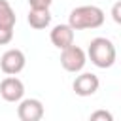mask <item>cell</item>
Wrapping results in <instances>:
<instances>
[{
	"label": "cell",
	"instance_id": "cell-1",
	"mask_svg": "<svg viewBox=\"0 0 121 121\" xmlns=\"http://www.w3.org/2000/svg\"><path fill=\"white\" fill-rule=\"evenodd\" d=\"M104 23V11L98 6H78L68 15V25L74 30L98 28Z\"/></svg>",
	"mask_w": 121,
	"mask_h": 121
},
{
	"label": "cell",
	"instance_id": "cell-2",
	"mask_svg": "<svg viewBox=\"0 0 121 121\" xmlns=\"http://www.w3.org/2000/svg\"><path fill=\"white\" fill-rule=\"evenodd\" d=\"M87 57L91 59V62L96 68H110V66H113V62L117 59V51H115V45L112 40L98 36V38L91 40V43L87 47Z\"/></svg>",
	"mask_w": 121,
	"mask_h": 121
},
{
	"label": "cell",
	"instance_id": "cell-3",
	"mask_svg": "<svg viewBox=\"0 0 121 121\" xmlns=\"http://www.w3.org/2000/svg\"><path fill=\"white\" fill-rule=\"evenodd\" d=\"M87 62V53L79 47V45H68L64 49H60V66L66 70V72H72V74H78L83 70Z\"/></svg>",
	"mask_w": 121,
	"mask_h": 121
},
{
	"label": "cell",
	"instance_id": "cell-4",
	"mask_svg": "<svg viewBox=\"0 0 121 121\" xmlns=\"http://www.w3.org/2000/svg\"><path fill=\"white\" fill-rule=\"evenodd\" d=\"M26 64V57L21 49H8L0 57V70L6 76H17Z\"/></svg>",
	"mask_w": 121,
	"mask_h": 121
},
{
	"label": "cell",
	"instance_id": "cell-5",
	"mask_svg": "<svg viewBox=\"0 0 121 121\" xmlns=\"http://www.w3.org/2000/svg\"><path fill=\"white\" fill-rule=\"evenodd\" d=\"M17 117L21 121H40L43 117V104L38 98H21L17 106Z\"/></svg>",
	"mask_w": 121,
	"mask_h": 121
},
{
	"label": "cell",
	"instance_id": "cell-6",
	"mask_svg": "<svg viewBox=\"0 0 121 121\" xmlns=\"http://www.w3.org/2000/svg\"><path fill=\"white\" fill-rule=\"evenodd\" d=\"M0 96L6 102H19L25 96V85L19 78L8 76L0 81Z\"/></svg>",
	"mask_w": 121,
	"mask_h": 121
},
{
	"label": "cell",
	"instance_id": "cell-7",
	"mask_svg": "<svg viewBox=\"0 0 121 121\" xmlns=\"http://www.w3.org/2000/svg\"><path fill=\"white\" fill-rule=\"evenodd\" d=\"M98 87H100V79H98V76H95L91 72H83V74L76 76V79L72 83V89L78 96H91L98 91Z\"/></svg>",
	"mask_w": 121,
	"mask_h": 121
},
{
	"label": "cell",
	"instance_id": "cell-8",
	"mask_svg": "<svg viewBox=\"0 0 121 121\" xmlns=\"http://www.w3.org/2000/svg\"><path fill=\"white\" fill-rule=\"evenodd\" d=\"M49 40L57 49H64V47L74 43V28L68 23L55 25L51 28V32H49Z\"/></svg>",
	"mask_w": 121,
	"mask_h": 121
},
{
	"label": "cell",
	"instance_id": "cell-9",
	"mask_svg": "<svg viewBox=\"0 0 121 121\" xmlns=\"http://www.w3.org/2000/svg\"><path fill=\"white\" fill-rule=\"evenodd\" d=\"M28 25L36 30H43L49 26L51 23V13L49 8H30L28 9V17H26Z\"/></svg>",
	"mask_w": 121,
	"mask_h": 121
},
{
	"label": "cell",
	"instance_id": "cell-10",
	"mask_svg": "<svg viewBox=\"0 0 121 121\" xmlns=\"http://www.w3.org/2000/svg\"><path fill=\"white\" fill-rule=\"evenodd\" d=\"M15 23H17V17H15V11H13L11 4L8 0H0V26L13 28Z\"/></svg>",
	"mask_w": 121,
	"mask_h": 121
},
{
	"label": "cell",
	"instance_id": "cell-11",
	"mask_svg": "<svg viewBox=\"0 0 121 121\" xmlns=\"http://www.w3.org/2000/svg\"><path fill=\"white\" fill-rule=\"evenodd\" d=\"M89 119H91V121H112L113 115H112L110 112H106V110H96V112L91 113Z\"/></svg>",
	"mask_w": 121,
	"mask_h": 121
},
{
	"label": "cell",
	"instance_id": "cell-12",
	"mask_svg": "<svg viewBox=\"0 0 121 121\" xmlns=\"http://www.w3.org/2000/svg\"><path fill=\"white\" fill-rule=\"evenodd\" d=\"M13 40V28H6L0 26V45H6Z\"/></svg>",
	"mask_w": 121,
	"mask_h": 121
},
{
	"label": "cell",
	"instance_id": "cell-13",
	"mask_svg": "<svg viewBox=\"0 0 121 121\" xmlns=\"http://www.w3.org/2000/svg\"><path fill=\"white\" fill-rule=\"evenodd\" d=\"M112 19H113L117 25H121V0L112 6Z\"/></svg>",
	"mask_w": 121,
	"mask_h": 121
},
{
	"label": "cell",
	"instance_id": "cell-14",
	"mask_svg": "<svg viewBox=\"0 0 121 121\" xmlns=\"http://www.w3.org/2000/svg\"><path fill=\"white\" fill-rule=\"evenodd\" d=\"M30 8H49L53 4V0H28Z\"/></svg>",
	"mask_w": 121,
	"mask_h": 121
}]
</instances>
